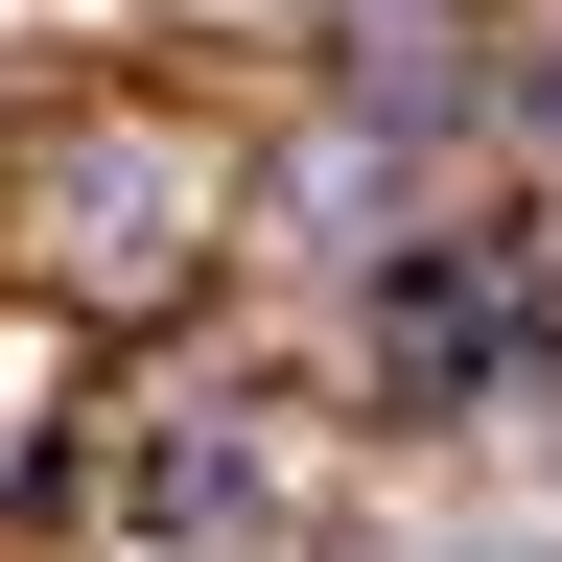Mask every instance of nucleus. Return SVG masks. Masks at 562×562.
Instances as JSON below:
<instances>
[{
    "instance_id": "f257e3e1",
    "label": "nucleus",
    "mask_w": 562,
    "mask_h": 562,
    "mask_svg": "<svg viewBox=\"0 0 562 562\" xmlns=\"http://www.w3.org/2000/svg\"><path fill=\"white\" fill-rule=\"evenodd\" d=\"M516 351H539V258H516V235H446L422 281H375V375H398V422L492 398Z\"/></svg>"
},
{
    "instance_id": "f03ea898",
    "label": "nucleus",
    "mask_w": 562,
    "mask_h": 562,
    "mask_svg": "<svg viewBox=\"0 0 562 562\" xmlns=\"http://www.w3.org/2000/svg\"><path fill=\"white\" fill-rule=\"evenodd\" d=\"M117 516L165 539V562H211V539H281V422H235V398H188V422H140V469H117Z\"/></svg>"
}]
</instances>
